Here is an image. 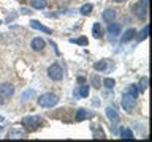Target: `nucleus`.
Instances as JSON below:
<instances>
[{"instance_id":"24","label":"nucleus","mask_w":152,"mask_h":142,"mask_svg":"<svg viewBox=\"0 0 152 142\" xmlns=\"http://www.w3.org/2000/svg\"><path fill=\"white\" fill-rule=\"evenodd\" d=\"M103 85H104L106 88H113L114 85H116V80H114V79H111V78H106V79L103 80Z\"/></svg>"},{"instance_id":"32","label":"nucleus","mask_w":152,"mask_h":142,"mask_svg":"<svg viewBox=\"0 0 152 142\" xmlns=\"http://www.w3.org/2000/svg\"><path fill=\"white\" fill-rule=\"evenodd\" d=\"M0 133H2V126H0Z\"/></svg>"},{"instance_id":"1","label":"nucleus","mask_w":152,"mask_h":142,"mask_svg":"<svg viewBox=\"0 0 152 142\" xmlns=\"http://www.w3.org/2000/svg\"><path fill=\"white\" fill-rule=\"evenodd\" d=\"M37 101H38V106H41V107H54L59 103V96L56 93L48 92V93H43L41 96H38Z\"/></svg>"},{"instance_id":"14","label":"nucleus","mask_w":152,"mask_h":142,"mask_svg":"<svg viewBox=\"0 0 152 142\" xmlns=\"http://www.w3.org/2000/svg\"><path fill=\"white\" fill-rule=\"evenodd\" d=\"M135 36H136V30L135 28H128V30L122 35L121 40H122V43H128V41H132Z\"/></svg>"},{"instance_id":"15","label":"nucleus","mask_w":152,"mask_h":142,"mask_svg":"<svg viewBox=\"0 0 152 142\" xmlns=\"http://www.w3.org/2000/svg\"><path fill=\"white\" fill-rule=\"evenodd\" d=\"M108 33H109V35H113V36H117L119 33H121V25H119V24L109 22L108 24Z\"/></svg>"},{"instance_id":"10","label":"nucleus","mask_w":152,"mask_h":142,"mask_svg":"<svg viewBox=\"0 0 152 142\" xmlns=\"http://www.w3.org/2000/svg\"><path fill=\"white\" fill-rule=\"evenodd\" d=\"M26 137H27L26 131L18 130V128H13V130H10V133H8V139H26Z\"/></svg>"},{"instance_id":"7","label":"nucleus","mask_w":152,"mask_h":142,"mask_svg":"<svg viewBox=\"0 0 152 142\" xmlns=\"http://www.w3.org/2000/svg\"><path fill=\"white\" fill-rule=\"evenodd\" d=\"M132 9H133V13H135V16H136V17L146 19V16H147V8H146V7H142L140 2L133 5V8H132Z\"/></svg>"},{"instance_id":"12","label":"nucleus","mask_w":152,"mask_h":142,"mask_svg":"<svg viewBox=\"0 0 152 142\" xmlns=\"http://www.w3.org/2000/svg\"><path fill=\"white\" fill-rule=\"evenodd\" d=\"M92 35H94V38H97V40H100V38L103 36V28H102V24L100 22H95L92 25Z\"/></svg>"},{"instance_id":"29","label":"nucleus","mask_w":152,"mask_h":142,"mask_svg":"<svg viewBox=\"0 0 152 142\" xmlns=\"http://www.w3.org/2000/svg\"><path fill=\"white\" fill-rule=\"evenodd\" d=\"M147 2H149V0H140V3L142 5V7H146V8H147Z\"/></svg>"},{"instance_id":"22","label":"nucleus","mask_w":152,"mask_h":142,"mask_svg":"<svg viewBox=\"0 0 152 142\" xmlns=\"http://www.w3.org/2000/svg\"><path fill=\"white\" fill-rule=\"evenodd\" d=\"M136 88H138V93L144 92V90L147 88V78H142L141 82H140V85H136Z\"/></svg>"},{"instance_id":"2","label":"nucleus","mask_w":152,"mask_h":142,"mask_svg":"<svg viewBox=\"0 0 152 142\" xmlns=\"http://www.w3.org/2000/svg\"><path fill=\"white\" fill-rule=\"evenodd\" d=\"M40 117L37 115H28V117H24L22 118V126L26 128L27 131H35L38 130V126H40Z\"/></svg>"},{"instance_id":"21","label":"nucleus","mask_w":152,"mask_h":142,"mask_svg":"<svg viewBox=\"0 0 152 142\" xmlns=\"http://www.w3.org/2000/svg\"><path fill=\"white\" fill-rule=\"evenodd\" d=\"M94 70H97V71H104V70H106V60L95 62V63H94Z\"/></svg>"},{"instance_id":"31","label":"nucleus","mask_w":152,"mask_h":142,"mask_svg":"<svg viewBox=\"0 0 152 142\" xmlns=\"http://www.w3.org/2000/svg\"><path fill=\"white\" fill-rule=\"evenodd\" d=\"M113 2H117V3H122V2H125V0H113Z\"/></svg>"},{"instance_id":"23","label":"nucleus","mask_w":152,"mask_h":142,"mask_svg":"<svg viewBox=\"0 0 152 142\" xmlns=\"http://www.w3.org/2000/svg\"><path fill=\"white\" fill-rule=\"evenodd\" d=\"M90 80H92V85H94L95 88H100V87H102V80H100V78H98L97 74H94L92 78H90Z\"/></svg>"},{"instance_id":"28","label":"nucleus","mask_w":152,"mask_h":142,"mask_svg":"<svg viewBox=\"0 0 152 142\" xmlns=\"http://www.w3.org/2000/svg\"><path fill=\"white\" fill-rule=\"evenodd\" d=\"M125 92H127V93H132V95H135V96H138V95H140V93H138V88H136V85H130V87H128V88L125 90Z\"/></svg>"},{"instance_id":"8","label":"nucleus","mask_w":152,"mask_h":142,"mask_svg":"<svg viewBox=\"0 0 152 142\" xmlns=\"http://www.w3.org/2000/svg\"><path fill=\"white\" fill-rule=\"evenodd\" d=\"M102 17L104 22H114V19H116V9L114 8H106L104 11L102 13Z\"/></svg>"},{"instance_id":"3","label":"nucleus","mask_w":152,"mask_h":142,"mask_svg":"<svg viewBox=\"0 0 152 142\" xmlns=\"http://www.w3.org/2000/svg\"><path fill=\"white\" fill-rule=\"evenodd\" d=\"M136 98L135 95H132V93H124V98H122V109L125 112H132L133 111V107L136 106Z\"/></svg>"},{"instance_id":"5","label":"nucleus","mask_w":152,"mask_h":142,"mask_svg":"<svg viewBox=\"0 0 152 142\" xmlns=\"http://www.w3.org/2000/svg\"><path fill=\"white\" fill-rule=\"evenodd\" d=\"M14 95V87L11 84H0V98L10 99Z\"/></svg>"},{"instance_id":"13","label":"nucleus","mask_w":152,"mask_h":142,"mask_svg":"<svg viewBox=\"0 0 152 142\" xmlns=\"http://www.w3.org/2000/svg\"><path fill=\"white\" fill-rule=\"evenodd\" d=\"M30 27L32 28H37V30H40V32H45V33H48V35H51V28H48V27H45L43 24H40L38 21H30Z\"/></svg>"},{"instance_id":"27","label":"nucleus","mask_w":152,"mask_h":142,"mask_svg":"<svg viewBox=\"0 0 152 142\" xmlns=\"http://www.w3.org/2000/svg\"><path fill=\"white\" fill-rule=\"evenodd\" d=\"M28 96H35V92L33 90H27V92H24L22 95H21V98L26 101V99H28Z\"/></svg>"},{"instance_id":"6","label":"nucleus","mask_w":152,"mask_h":142,"mask_svg":"<svg viewBox=\"0 0 152 142\" xmlns=\"http://www.w3.org/2000/svg\"><path fill=\"white\" fill-rule=\"evenodd\" d=\"M95 114L92 111H87V109H78L76 111V115H75V120L76 122H83V120H87V118H92Z\"/></svg>"},{"instance_id":"17","label":"nucleus","mask_w":152,"mask_h":142,"mask_svg":"<svg viewBox=\"0 0 152 142\" xmlns=\"http://www.w3.org/2000/svg\"><path fill=\"white\" fill-rule=\"evenodd\" d=\"M32 8L35 9H45L46 8V0H30Z\"/></svg>"},{"instance_id":"19","label":"nucleus","mask_w":152,"mask_h":142,"mask_svg":"<svg viewBox=\"0 0 152 142\" xmlns=\"http://www.w3.org/2000/svg\"><path fill=\"white\" fill-rule=\"evenodd\" d=\"M121 137H122V139H133L135 136H133V133H132L130 128L124 126V128H121Z\"/></svg>"},{"instance_id":"4","label":"nucleus","mask_w":152,"mask_h":142,"mask_svg":"<svg viewBox=\"0 0 152 142\" xmlns=\"http://www.w3.org/2000/svg\"><path fill=\"white\" fill-rule=\"evenodd\" d=\"M48 76H49V79H52V80H62L64 79V70H62L60 65L54 63L48 68Z\"/></svg>"},{"instance_id":"16","label":"nucleus","mask_w":152,"mask_h":142,"mask_svg":"<svg viewBox=\"0 0 152 142\" xmlns=\"http://www.w3.org/2000/svg\"><path fill=\"white\" fill-rule=\"evenodd\" d=\"M89 92H90V87H89L87 84H84V85H81V87L78 88V92H76V93H78L81 98H87L89 96Z\"/></svg>"},{"instance_id":"20","label":"nucleus","mask_w":152,"mask_h":142,"mask_svg":"<svg viewBox=\"0 0 152 142\" xmlns=\"http://www.w3.org/2000/svg\"><path fill=\"white\" fill-rule=\"evenodd\" d=\"M92 131H94V137L95 139H104V133L100 126H92Z\"/></svg>"},{"instance_id":"26","label":"nucleus","mask_w":152,"mask_h":142,"mask_svg":"<svg viewBox=\"0 0 152 142\" xmlns=\"http://www.w3.org/2000/svg\"><path fill=\"white\" fill-rule=\"evenodd\" d=\"M71 43H76V44H81V46H86L87 44V38L86 36H81L78 40H71Z\"/></svg>"},{"instance_id":"11","label":"nucleus","mask_w":152,"mask_h":142,"mask_svg":"<svg viewBox=\"0 0 152 142\" xmlns=\"http://www.w3.org/2000/svg\"><path fill=\"white\" fill-rule=\"evenodd\" d=\"M30 46H32V49L33 51H43L45 49V46H46V43H45V40L43 38H33V40L30 41Z\"/></svg>"},{"instance_id":"33","label":"nucleus","mask_w":152,"mask_h":142,"mask_svg":"<svg viewBox=\"0 0 152 142\" xmlns=\"http://www.w3.org/2000/svg\"><path fill=\"white\" fill-rule=\"evenodd\" d=\"M0 24H2V22H0Z\"/></svg>"},{"instance_id":"25","label":"nucleus","mask_w":152,"mask_h":142,"mask_svg":"<svg viewBox=\"0 0 152 142\" xmlns=\"http://www.w3.org/2000/svg\"><path fill=\"white\" fill-rule=\"evenodd\" d=\"M147 32H149V27L144 25V27H142V30H141V33L138 35V40H140V41L146 40V38H147Z\"/></svg>"},{"instance_id":"9","label":"nucleus","mask_w":152,"mask_h":142,"mask_svg":"<svg viewBox=\"0 0 152 142\" xmlns=\"http://www.w3.org/2000/svg\"><path fill=\"white\" fill-rule=\"evenodd\" d=\"M106 117L114 123V125L119 123V114H117V111H116V107H114V106H108L106 107Z\"/></svg>"},{"instance_id":"18","label":"nucleus","mask_w":152,"mask_h":142,"mask_svg":"<svg viewBox=\"0 0 152 142\" xmlns=\"http://www.w3.org/2000/svg\"><path fill=\"white\" fill-rule=\"evenodd\" d=\"M92 9H94V5H92V3H86V5H83V7H81L79 13L83 14V16H89V14L92 13Z\"/></svg>"},{"instance_id":"30","label":"nucleus","mask_w":152,"mask_h":142,"mask_svg":"<svg viewBox=\"0 0 152 142\" xmlns=\"http://www.w3.org/2000/svg\"><path fill=\"white\" fill-rule=\"evenodd\" d=\"M32 11H30V9H26V8H22V14H30Z\"/></svg>"}]
</instances>
